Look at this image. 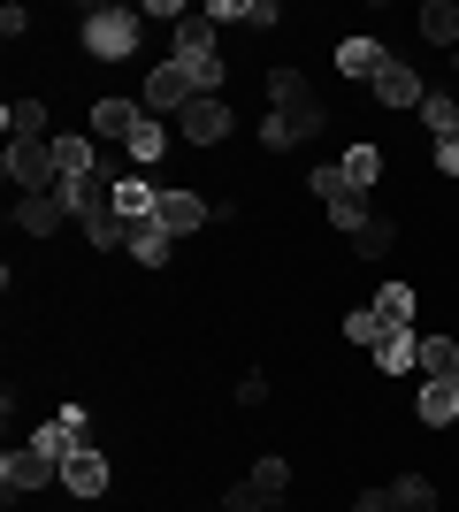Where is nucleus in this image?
Returning <instances> with one entry per match:
<instances>
[{"label": "nucleus", "instance_id": "obj_12", "mask_svg": "<svg viewBox=\"0 0 459 512\" xmlns=\"http://www.w3.org/2000/svg\"><path fill=\"white\" fill-rule=\"evenodd\" d=\"M69 222V207H62V192H39V199H16V230L23 237H54Z\"/></svg>", "mask_w": 459, "mask_h": 512}, {"label": "nucleus", "instance_id": "obj_6", "mask_svg": "<svg viewBox=\"0 0 459 512\" xmlns=\"http://www.w3.org/2000/svg\"><path fill=\"white\" fill-rule=\"evenodd\" d=\"M238 130V115H230V100H192L184 115H176V138L184 146H222Z\"/></svg>", "mask_w": 459, "mask_h": 512}, {"label": "nucleus", "instance_id": "obj_36", "mask_svg": "<svg viewBox=\"0 0 459 512\" xmlns=\"http://www.w3.org/2000/svg\"><path fill=\"white\" fill-rule=\"evenodd\" d=\"M437 169L459 176V130H452V138H437Z\"/></svg>", "mask_w": 459, "mask_h": 512}, {"label": "nucleus", "instance_id": "obj_31", "mask_svg": "<svg viewBox=\"0 0 459 512\" xmlns=\"http://www.w3.org/2000/svg\"><path fill=\"white\" fill-rule=\"evenodd\" d=\"M31 451H46V459H69V451H85V444H77V436L62 428V413H54L46 428H31Z\"/></svg>", "mask_w": 459, "mask_h": 512}, {"label": "nucleus", "instance_id": "obj_28", "mask_svg": "<svg viewBox=\"0 0 459 512\" xmlns=\"http://www.w3.org/2000/svg\"><path fill=\"white\" fill-rule=\"evenodd\" d=\"M391 245H398V222H383V214H375L368 230H352V253H360V260H383Z\"/></svg>", "mask_w": 459, "mask_h": 512}, {"label": "nucleus", "instance_id": "obj_25", "mask_svg": "<svg viewBox=\"0 0 459 512\" xmlns=\"http://www.w3.org/2000/svg\"><path fill=\"white\" fill-rule=\"evenodd\" d=\"M245 482H253V490H261L268 505H276V497L291 490V459H276V451H261V459H253V474H245Z\"/></svg>", "mask_w": 459, "mask_h": 512}, {"label": "nucleus", "instance_id": "obj_8", "mask_svg": "<svg viewBox=\"0 0 459 512\" xmlns=\"http://www.w3.org/2000/svg\"><path fill=\"white\" fill-rule=\"evenodd\" d=\"M322 123H329V107H291V115H261V146H268V153H284V146H299V138H322Z\"/></svg>", "mask_w": 459, "mask_h": 512}, {"label": "nucleus", "instance_id": "obj_22", "mask_svg": "<svg viewBox=\"0 0 459 512\" xmlns=\"http://www.w3.org/2000/svg\"><path fill=\"white\" fill-rule=\"evenodd\" d=\"M421 39L444 46V54L459 46V8H452V0H429V8H421Z\"/></svg>", "mask_w": 459, "mask_h": 512}, {"label": "nucleus", "instance_id": "obj_34", "mask_svg": "<svg viewBox=\"0 0 459 512\" xmlns=\"http://www.w3.org/2000/svg\"><path fill=\"white\" fill-rule=\"evenodd\" d=\"M62 428L77 436V444H92V413H85V406H62Z\"/></svg>", "mask_w": 459, "mask_h": 512}, {"label": "nucleus", "instance_id": "obj_16", "mask_svg": "<svg viewBox=\"0 0 459 512\" xmlns=\"http://www.w3.org/2000/svg\"><path fill=\"white\" fill-rule=\"evenodd\" d=\"M123 253H131L138 268H169V260H176V237L161 230V222H138V230H131V245H123Z\"/></svg>", "mask_w": 459, "mask_h": 512}, {"label": "nucleus", "instance_id": "obj_13", "mask_svg": "<svg viewBox=\"0 0 459 512\" xmlns=\"http://www.w3.org/2000/svg\"><path fill=\"white\" fill-rule=\"evenodd\" d=\"M138 115H146L138 100H92V138H115V146H131Z\"/></svg>", "mask_w": 459, "mask_h": 512}, {"label": "nucleus", "instance_id": "obj_14", "mask_svg": "<svg viewBox=\"0 0 459 512\" xmlns=\"http://www.w3.org/2000/svg\"><path fill=\"white\" fill-rule=\"evenodd\" d=\"M375 367H383V375H421V337H414V329H383Z\"/></svg>", "mask_w": 459, "mask_h": 512}, {"label": "nucleus", "instance_id": "obj_35", "mask_svg": "<svg viewBox=\"0 0 459 512\" xmlns=\"http://www.w3.org/2000/svg\"><path fill=\"white\" fill-rule=\"evenodd\" d=\"M352 512H398V505H391V490H360V497H352Z\"/></svg>", "mask_w": 459, "mask_h": 512}, {"label": "nucleus", "instance_id": "obj_1", "mask_svg": "<svg viewBox=\"0 0 459 512\" xmlns=\"http://www.w3.org/2000/svg\"><path fill=\"white\" fill-rule=\"evenodd\" d=\"M146 8H85V23H77V39H85L92 62H131L138 54V31H146Z\"/></svg>", "mask_w": 459, "mask_h": 512}, {"label": "nucleus", "instance_id": "obj_3", "mask_svg": "<svg viewBox=\"0 0 459 512\" xmlns=\"http://www.w3.org/2000/svg\"><path fill=\"white\" fill-rule=\"evenodd\" d=\"M192 100H207V92H199V77H192L184 62H176V54L146 69V92H138V107H146L153 123H161V115H184Z\"/></svg>", "mask_w": 459, "mask_h": 512}, {"label": "nucleus", "instance_id": "obj_37", "mask_svg": "<svg viewBox=\"0 0 459 512\" xmlns=\"http://www.w3.org/2000/svg\"><path fill=\"white\" fill-rule=\"evenodd\" d=\"M437 512H444V505H437Z\"/></svg>", "mask_w": 459, "mask_h": 512}, {"label": "nucleus", "instance_id": "obj_26", "mask_svg": "<svg viewBox=\"0 0 459 512\" xmlns=\"http://www.w3.org/2000/svg\"><path fill=\"white\" fill-rule=\"evenodd\" d=\"M337 169H345V184H352V192H375V176H383V146H352L345 161H337Z\"/></svg>", "mask_w": 459, "mask_h": 512}, {"label": "nucleus", "instance_id": "obj_2", "mask_svg": "<svg viewBox=\"0 0 459 512\" xmlns=\"http://www.w3.org/2000/svg\"><path fill=\"white\" fill-rule=\"evenodd\" d=\"M0 169H8V184H16L23 199H39V192H62V169H54V138H8Z\"/></svg>", "mask_w": 459, "mask_h": 512}, {"label": "nucleus", "instance_id": "obj_17", "mask_svg": "<svg viewBox=\"0 0 459 512\" xmlns=\"http://www.w3.org/2000/svg\"><path fill=\"white\" fill-rule=\"evenodd\" d=\"M383 62H391V54H383L375 39H345V46H337V69L360 77V85H375V69H383Z\"/></svg>", "mask_w": 459, "mask_h": 512}, {"label": "nucleus", "instance_id": "obj_32", "mask_svg": "<svg viewBox=\"0 0 459 512\" xmlns=\"http://www.w3.org/2000/svg\"><path fill=\"white\" fill-rule=\"evenodd\" d=\"M238 23H253V31H276V23H284V8H276V0H238Z\"/></svg>", "mask_w": 459, "mask_h": 512}, {"label": "nucleus", "instance_id": "obj_24", "mask_svg": "<svg viewBox=\"0 0 459 512\" xmlns=\"http://www.w3.org/2000/svg\"><path fill=\"white\" fill-rule=\"evenodd\" d=\"M85 245H92V253H115V245H131V230H123V214H115V207L85 214Z\"/></svg>", "mask_w": 459, "mask_h": 512}, {"label": "nucleus", "instance_id": "obj_18", "mask_svg": "<svg viewBox=\"0 0 459 512\" xmlns=\"http://www.w3.org/2000/svg\"><path fill=\"white\" fill-rule=\"evenodd\" d=\"M459 375V337H421V383H452Z\"/></svg>", "mask_w": 459, "mask_h": 512}, {"label": "nucleus", "instance_id": "obj_20", "mask_svg": "<svg viewBox=\"0 0 459 512\" xmlns=\"http://www.w3.org/2000/svg\"><path fill=\"white\" fill-rule=\"evenodd\" d=\"M414 306H421L414 283H383V291H375V314L391 321V329H414Z\"/></svg>", "mask_w": 459, "mask_h": 512}, {"label": "nucleus", "instance_id": "obj_27", "mask_svg": "<svg viewBox=\"0 0 459 512\" xmlns=\"http://www.w3.org/2000/svg\"><path fill=\"white\" fill-rule=\"evenodd\" d=\"M421 123H429V138H452L459 130V92H429V100H421Z\"/></svg>", "mask_w": 459, "mask_h": 512}, {"label": "nucleus", "instance_id": "obj_33", "mask_svg": "<svg viewBox=\"0 0 459 512\" xmlns=\"http://www.w3.org/2000/svg\"><path fill=\"white\" fill-rule=\"evenodd\" d=\"M222 512H268V497H261V490H253V482H238V490L222 497Z\"/></svg>", "mask_w": 459, "mask_h": 512}, {"label": "nucleus", "instance_id": "obj_9", "mask_svg": "<svg viewBox=\"0 0 459 512\" xmlns=\"http://www.w3.org/2000/svg\"><path fill=\"white\" fill-rule=\"evenodd\" d=\"M108 482H115V467H108V451H69L62 459V490L69 497H108Z\"/></svg>", "mask_w": 459, "mask_h": 512}, {"label": "nucleus", "instance_id": "obj_7", "mask_svg": "<svg viewBox=\"0 0 459 512\" xmlns=\"http://www.w3.org/2000/svg\"><path fill=\"white\" fill-rule=\"evenodd\" d=\"M375 100L383 107H398V115H421V100H429V85H421V69H406V62H383L375 69Z\"/></svg>", "mask_w": 459, "mask_h": 512}, {"label": "nucleus", "instance_id": "obj_23", "mask_svg": "<svg viewBox=\"0 0 459 512\" xmlns=\"http://www.w3.org/2000/svg\"><path fill=\"white\" fill-rule=\"evenodd\" d=\"M123 153H131V169H153V161L169 153V130L153 123V115H138V130H131V146H123Z\"/></svg>", "mask_w": 459, "mask_h": 512}, {"label": "nucleus", "instance_id": "obj_10", "mask_svg": "<svg viewBox=\"0 0 459 512\" xmlns=\"http://www.w3.org/2000/svg\"><path fill=\"white\" fill-rule=\"evenodd\" d=\"M115 214H123V230H138V222L161 214V192H153L146 176H115Z\"/></svg>", "mask_w": 459, "mask_h": 512}, {"label": "nucleus", "instance_id": "obj_19", "mask_svg": "<svg viewBox=\"0 0 459 512\" xmlns=\"http://www.w3.org/2000/svg\"><path fill=\"white\" fill-rule=\"evenodd\" d=\"M268 100H276V115H291V107H322L299 69H268Z\"/></svg>", "mask_w": 459, "mask_h": 512}, {"label": "nucleus", "instance_id": "obj_29", "mask_svg": "<svg viewBox=\"0 0 459 512\" xmlns=\"http://www.w3.org/2000/svg\"><path fill=\"white\" fill-rule=\"evenodd\" d=\"M383 329H391V321L375 314V306H352V314H345V337L360 344V352H375V344H383Z\"/></svg>", "mask_w": 459, "mask_h": 512}, {"label": "nucleus", "instance_id": "obj_30", "mask_svg": "<svg viewBox=\"0 0 459 512\" xmlns=\"http://www.w3.org/2000/svg\"><path fill=\"white\" fill-rule=\"evenodd\" d=\"M0 123H8V138H46V100H16Z\"/></svg>", "mask_w": 459, "mask_h": 512}, {"label": "nucleus", "instance_id": "obj_15", "mask_svg": "<svg viewBox=\"0 0 459 512\" xmlns=\"http://www.w3.org/2000/svg\"><path fill=\"white\" fill-rule=\"evenodd\" d=\"M414 421H421V428H459V383H421Z\"/></svg>", "mask_w": 459, "mask_h": 512}, {"label": "nucleus", "instance_id": "obj_4", "mask_svg": "<svg viewBox=\"0 0 459 512\" xmlns=\"http://www.w3.org/2000/svg\"><path fill=\"white\" fill-rule=\"evenodd\" d=\"M176 62L192 69V77H199V92L215 100V85H222V46H215V23H207V8L176 23Z\"/></svg>", "mask_w": 459, "mask_h": 512}, {"label": "nucleus", "instance_id": "obj_11", "mask_svg": "<svg viewBox=\"0 0 459 512\" xmlns=\"http://www.w3.org/2000/svg\"><path fill=\"white\" fill-rule=\"evenodd\" d=\"M207 214H215V207H207L199 192H161V214H153V222H161L169 237H192L199 222H207Z\"/></svg>", "mask_w": 459, "mask_h": 512}, {"label": "nucleus", "instance_id": "obj_5", "mask_svg": "<svg viewBox=\"0 0 459 512\" xmlns=\"http://www.w3.org/2000/svg\"><path fill=\"white\" fill-rule=\"evenodd\" d=\"M54 482H62V459H46V451H31V444L0 459V490H8V505L31 497V490H54Z\"/></svg>", "mask_w": 459, "mask_h": 512}, {"label": "nucleus", "instance_id": "obj_21", "mask_svg": "<svg viewBox=\"0 0 459 512\" xmlns=\"http://www.w3.org/2000/svg\"><path fill=\"white\" fill-rule=\"evenodd\" d=\"M383 490H391L398 512H437V482H429V474H398V482H383Z\"/></svg>", "mask_w": 459, "mask_h": 512}]
</instances>
